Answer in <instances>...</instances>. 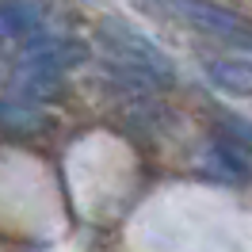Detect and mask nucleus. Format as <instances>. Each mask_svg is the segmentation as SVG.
<instances>
[{
	"instance_id": "f257e3e1",
	"label": "nucleus",
	"mask_w": 252,
	"mask_h": 252,
	"mask_svg": "<svg viewBox=\"0 0 252 252\" xmlns=\"http://www.w3.org/2000/svg\"><path fill=\"white\" fill-rule=\"evenodd\" d=\"M103 42H107V50L115 54V62L123 65L126 73H134V77H142V80H160V84L172 80L168 54H164L153 38H145L142 31L126 27L119 19H107V23H103Z\"/></svg>"
},
{
	"instance_id": "f03ea898",
	"label": "nucleus",
	"mask_w": 252,
	"mask_h": 252,
	"mask_svg": "<svg viewBox=\"0 0 252 252\" xmlns=\"http://www.w3.org/2000/svg\"><path fill=\"white\" fill-rule=\"evenodd\" d=\"M84 58V50L77 42H62V38H42V42H34L23 58H19V80H23V88L27 92H46L54 88L62 73L69 65H77Z\"/></svg>"
},
{
	"instance_id": "7ed1b4c3",
	"label": "nucleus",
	"mask_w": 252,
	"mask_h": 252,
	"mask_svg": "<svg viewBox=\"0 0 252 252\" xmlns=\"http://www.w3.org/2000/svg\"><path fill=\"white\" fill-rule=\"evenodd\" d=\"M172 8L180 19H188L191 27H199L203 34H214V38H225V42H241V46L252 42L249 19H241L237 12L221 8V4H210V0H176Z\"/></svg>"
},
{
	"instance_id": "20e7f679",
	"label": "nucleus",
	"mask_w": 252,
	"mask_h": 252,
	"mask_svg": "<svg viewBox=\"0 0 252 252\" xmlns=\"http://www.w3.org/2000/svg\"><path fill=\"white\" fill-rule=\"evenodd\" d=\"M206 73L229 92H252V42L237 54H218L206 58Z\"/></svg>"
},
{
	"instance_id": "39448f33",
	"label": "nucleus",
	"mask_w": 252,
	"mask_h": 252,
	"mask_svg": "<svg viewBox=\"0 0 252 252\" xmlns=\"http://www.w3.org/2000/svg\"><path fill=\"white\" fill-rule=\"evenodd\" d=\"M42 23V8L31 0H4L0 4V42L8 38H31Z\"/></svg>"
},
{
	"instance_id": "423d86ee",
	"label": "nucleus",
	"mask_w": 252,
	"mask_h": 252,
	"mask_svg": "<svg viewBox=\"0 0 252 252\" xmlns=\"http://www.w3.org/2000/svg\"><path fill=\"white\" fill-rule=\"evenodd\" d=\"M42 126H46V115L34 107V99H4L0 103V130L31 134V130H42Z\"/></svg>"
},
{
	"instance_id": "0eeeda50",
	"label": "nucleus",
	"mask_w": 252,
	"mask_h": 252,
	"mask_svg": "<svg viewBox=\"0 0 252 252\" xmlns=\"http://www.w3.org/2000/svg\"><path fill=\"white\" fill-rule=\"evenodd\" d=\"M210 168H214L221 180H233V184L252 176L249 157H245L237 145H229V142H214V145H210Z\"/></svg>"
}]
</instances>
